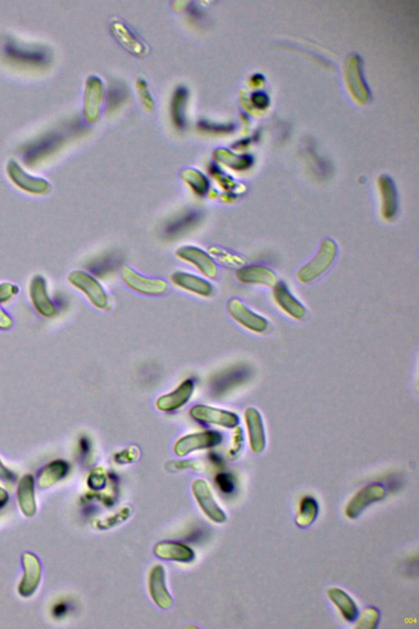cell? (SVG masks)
Masks as SVG:
<instances>
[{
    "instance_id": "34",
    "label": "cell",
    "mask_w": 419,
    "mask_h": 629,
    "mask_svg": "<svg viewBox=\"0 0 419 629\" xmlns=\"http://www.w3.org/2000/svg\"><path fill=\"white\" fill-rule=\"evenodd\" d=\"M67 612H68V605L61 603V604H58V605H55L54 610H53V614L55 617H62L64 616L65 614L67 613Z\"/></svg>"
},
{
    "instance_id": "24",
    "label": "cell",
    "mask_w": 419,
    "mask_h": 629,
    "mask_svg": "<svg viewBox=\"0 0 419 629\" xmlns=\"http://www.w3.org/2000/svg\"><path fill=\"white\" fill-rule=\"evenodd\" d=\"M329 596L333 600V602L338 605L340 610H342L344 617H345L347 621H355L358 614L357 608L355 603H354L353 600L349 598L348 595L343 593L341 590L332 589L329 591Z\"/></svg>"
},
{
    "instance_id": "17",
    "label": "cell",
    "mask_w": 419,
    "mask_h": 629,
    "mask_svg": "<svg viewBox=\"0 0 419 629\" xmlns=\"http://www.w3.org/2000/svg\"><path fill=\"white\" fill-rule=\"evenodd\" d=\"M171 281L175 286L183 290L196 293L200 296H211L213 293V287L211 284L194 274L176 272L172 274Z\"/></svg>"
},
{
    "instance_id": "7",
    "label": "cell",
    "mask_w": 419,
    "mask_h": 629,
    "mask_svg": "<svg viewBox=\"0 0 419 629\" xmlns=\"http://www.w3.org/2000/svg\"><path fill=\"white\" fill-rule=\"evenodd\" d=\"M32 304L38 313L46 318H52L57 314V307L50 300L45 279L40 276L32 278L29 287Z\"/></svg>"
},
{
    "instance_id": "22",
    "label": "cell",
    "mask_w": 419,
    "mask_h": 629,
    "mask_svg": "<svg viewBox=\"0 0 419 629\" xmlns=\"http://www.w3.org/2000/svg\"><path fill=\"white\" fill-rule=\"evenodd\" d=\"M237 277L244 283H259L271 286L276 282V276L267 268L246 267L237 272Z\"/></svg>"
},
{
    "instance_id": "20",
    "label": "cell",
    "mask_w": 419,
    "mask_h": 629,
    "mask_svg": "<svg viewBox=\"0 0 419 629\" xmlns=\"http://www.w3.org/2000/svg\"><path fill=\"white\" fill-rule=\"evenodd\" d=\"M69 472V465L63 460H55L40 470L38 486L40 488H49L62 481Z\"/></svg>"
},
{
    "instance_id": "29",
    "label": "cell",
    "mask_w": 419,
    "mask_h": 629,
    "mask_svg": "<svg viewBox=\"0 0 419 629\" xmlns=\"http://www.w3.org/2000/svg\"><path fill=\"white\" fill-rule=\"evenodd\" d=\"M216 481L219 488H220L223 492L231 493L234 491L235 483L230 474H220L216 477Z\"/></svg>"
},
{
    "instance_id": "2",
    "label": "cell",
    "mask_w": 419,
    "mask_h": 629,
    "mask_svg": "<svg viewBox=\"0 0 419 629\" xmlns=\"http://www.w3.org/2000/svg\"><path fill=\"white\" fill-rule=\"evenodd\" d=\"M9 179L18 189L34 195H45L50 192L51 185L47 180L28 174L15 161H10L7 166Z\"/></svg>"
},
{
    "instance_id": "33",
    "label": "cell",
    "mask_w": 419,
    "mask_h": 629,
    "mask_svg": "<svg viewBox=\"0 0 419 629\" xmlns=\"http://www.w3.org/2000/svg\"><path fill=\"white\" fill-rule=\"evenodd\" d=\"M79 447H80L81 454L83 456H86L90 453V442L87 439V437H81L80 442H79Z\"/></svg>"
},
{
    "instance_id": "11",
    "label": "cell",
    "mask_w": 419,
    "mask_h": 629,
    "mask_svg": "<svg viewBox=\"0 0 419 629\" xmlns=\"http://www.w3.org/2000/svg\"><path fill=\"white\" fill-rule=\"evenodd\" d=\"M63 138V133L58 132L50 133L47 137L42 138L26 151V162L33 166L45 160L61 146Z\"/></svg>"
},
{
    "instance_id": "16",
    "label": "cell",
    "mask_w": 419,
    "mask_h": 629,
    "mask_svg": "<svg viewBox=\"0 0 419 629\" xmlns=\"http://www.w3.org/2000/svg\"><path fill=\"white\" fill-rule=\"evenodd\" d=\"M149 589L152 600L163 609H168L171 607L172 599L166 588L164 570L161 566L152 568L149 580Z\"/></svg>"
},
{
    "instance_id": "32",
    "label": "cell",
    "mask_w": 419,
    "mask_h": 629,
    "mask_svg": "<svg viewBox=\"0 0 419 629\" xmlns=\"http://www.w3.org/2000/svg\"><path fill=\"white\" fill-rule=\"evenodd\" d=\"M13 321L11 316L0 306V329L7 330L12 327Z\"/></svg>"
},
{
    "instance_id": "26",
    "label": "cell",
    "mask_w": 419,
    "mask_h": 629,
    "mask_svg": "<svg viewBox=\"0 0 419 629\" xmlns=\"http://www.w3.org/2000/svg\"><path fill=\"white\" fill-rule=\"evenodd\" d=\"M317 513L318 506L315 501L310 497H306L302 502L300 515L297 517L298 525L302 526V527L309 525L315 519Z\"/></svg>"
},
{
    "instance_id": "3",
    "label": "cell",
    "mask_w": 419,
    "mask_h": 629,
    "mask_svg": "<svg viewBox=\"0 0 419 629\" xmlns=\"http://www.w3.org/2000/svg\"><path fill=\"white\" fill-rule=\"evenodd\" d=\"M120 278L132 290L144 295H161L168 288V286L162 279L143 277L129 267L122 268Z\"/></svg>"
},
{
    "instance_id": "27",
    "label": "cell",
    "mask_w": 419,
    "mask_h": 629,
    "mask_svg": "<svg viewBox=\"0 0 419 629\" xmlns=\"http://www.w3.org/2000/svg\"><path fill=\"white\" fill-rule=\"evenodd\" d=\"M186 97H187V91H186L184 88H180L179 90L175 92L173 104H172V111H173L172 113H173L175 123L179 127H182L184 124L183 109Z\"/></svg>"
},
{
    "instance_id": "14",
    "label": "cell",
    "mask_w": 419,
    "mask_h": 629,
    "mask_svg": "<svg viewBox=\"0 0 419 629\" xmlns=\"http://www.w3.org/2000/svg\"><path fill=\"white\" fill-rule=\"evenodd\" d=\"M123 256L118 251H110L93 259L87 268L95 277L104 278L122 267Z\"/></svg>"
},
{
    "instance_id": "35",
    "label": "cell",
    "mask_w": 419,
    "mask_h": 629,
    "mask_svg": "<svg viewBox=\"0 0 419 629\" xmlns=\"http://www.w3.org/2000/svg\"><path fill=\"white\" fill-rule=\"evenodd\" d=\"M8 501V494L6 491L3 490L2 488H0V507L6 505V503Z\"/></svg>"
},
{
    "instance_id": "9",
    "label": "cell",
    "mask_w": 419,
    "mask_h": 629,
    "mask_svg": "<svg viewBox=\"0 0 419 629\" xmlns=\"http://www.w3.org/2000/svg\"><path fill=\"white\" fill-rule=\"evenodd\" d=\"M189 414L191 417L198 422L212 424V425L223 427H235L239 422V419L235 414L204 406V405H197L191 408Z\"/></svg>"
},
{
    "instance_id": "21",
    "label": "cell",
    "mask_w": 419,
    "mask_h": 629,
    "mask_svg": "<svg viewBox=\"0 0 419 629\" xmlns=\"http://www.w3.org/2000/svg\"><path fill=\"white\" fill-rule=\"evenodd\" d=\"M156 555L164 560L189 562L194 558L192 550L183 544L176 543H158L155 550Z\"/></svg>"
},
{
    "instance_id": "25",
    "label": "cell",
    "mask_w": 419,
    "mask_h": 629,
    "mask_svg": "<svg viewBox=\"0 0 419 629\" xmlns=\"http://www.w3.org/2000/svg\"><path fill=\"white\" fill-rule=\"evenodd\" d=\"M381 192H383L384 199V216L386 219H393L397 209V195H395V189L392 185L386 183L381 185Z\"/></svg>"
},
{
    "instance_id": "19",
    "label": "cell",
    "mask_w": 419,
    "mask_h": 629,
    "mask_svg": "<svg viewBox=\"0 0 419 629\" xmlns=\"http://www.w3.org/2000/svg\"><path fill=\"white\" fill-rule=\"evenodd\" d=\"M34 484L32 475L26 474L22 478L17 488L18 503L22 513L28 517L33 516L36 512Z\"/></svg>"
},
{
    "instance_id": "10",
    "label": "cell",
    "mask_w": 419,
    "mask_h": 629,
    "mask_svg": "<svg viewBox=\"0 0 419 629\" xmlns=\"http://www.w3.org/2000/svg\"><path fill=\"white\" fill-rule=\"evenodd\" d=\"M178 258L193 264L205 277L215 278L218 274L217 265L214 260L202 249L195 247H183L176 251Z\"/></svg>"
},
{
    "instance_id": "18",
    "label": "cell",
    "mask_w": 419,
    "mask_h": 629,
    "mask_svg": "<svg viewBox=\"0 0 419 629\" xmlns=\"http://www.w3.org/2000/svg\"><path fill=\"white\" fill-rule=\"evenodd\" d=\"M384 496L385 492L381 487L371 486L365 488L353 498L347 508V515L351 519L355 518L370 503L379 501Z\"/></svg>"
},
{
    "instance_id": "30",
    "label": "cell",
    "mask_w": 419,
    "mask_h": 629,
    "mask_svg": "<svg viewBox=\"0 0 419 629\" xmlns=\"http://www.w3.org/2000/svg\"><path fill=\"white\" fill-rule=\"evenodd\" d=\"M0 481L9 488H12L16 481L15 474L3 464L1 459H0Z\"/></svg>"
},
{
    "instance_id": "15",
    "label": "cell",
    "mask_w": 419,
    "mask_h": 629,
    "mask_svg": "<svg viewBox=\"0 0 419 629\" xmlns=\"http://www.w3.org/2000/svg\"><path fill=\"white\" fill-rule=\"evenodd\" d=\"M202 215L198 211H191L180 214L167 224L164 229V235L167 239H175L192 230L201 221Z\"/></svg>"
},
{
    "instance_id": "8",
    "label": "cell",
    "mask_w": 419,
    "mask_h": 629,
    "mask_svg": "<svg viewBox=\"0 0 419 629\" xmlns=\"http://www.w3.org/2000/svg\"><path fill=\"white\" fill-rule=\"evenodd\" d=\"M22 565L24 575L18 587V591L23 598H29L35 593L40 582V562L34 554L26 552L22 556Z\"/></svg>"
},
{
    "instance_id": "5",
    "label": "cell",
    "mask_w": 419,
    "mask_h": 629,
    "mask_svg": "<svg viewBox=\"0 0 419 629\" xmlns=\"http://www.w3.org/2000/svg\"><path fill=\"white\" fill-rule=\"evenodd\" d=\"M4 54L13 61L31 66H40L49 60V54L45 49L22 45L14 40H8L4 45Z\"/></svg>"
},
{
    "instance_id": "1",
    "label": "cell",
    "mask_w": 419,
    "mask_h": 629,
    "mask_svg": "<svg viewBox=\"0 0 419 629\" xmlns=\"http://www.w3.org/2000/svg\"><path fill=\"white\" fill-rule=\"evenodd\" d=\"M68 281L77 290L85 293L91 304L99 309H105L109 305V297L99 281L88 273L74 271L70 273Z\"/></svg>"
},
{
    "instance_id": "13",
    "label": "cell",
    "mask_w": 419,
    "mask_h": 629,
    "mask_svg": "<svg viewBox=\"0 0 419 629\" xmlns=\"http://www.w3.org/2000/svg\"><path fill=\"white\" fill-rule=\"evenodd\" d=\"M193 490L200 506L202 507L205 514L209 519L217 522V523H221V522L226 520V515L223 514L221 508L217 506L215 500L213 499L212 493L206 482L203 481H195L193 486Z\"/></svg>"
},
{
    "instance_id": "23",
    "label": "cell",
    "mask_w": 419,
    "mask_h": 629,
    "mask_svg": "<svg viewBox=\"0 0 419 629\" xmlns=\"http://www.w3.org/2000/svg\"><path fill=\"white\" fill-rule=\"evenodd\" d=\"M228 310L230 315L239 323L250 329H257L258 318L254 314L246 309L242 302L237 300H232L228 304Z\"/></svg>"
},
{
    "instance_id": "6",
    "label": "cell",
    "mask_w": 419,
    "mask_h": 629,
    "mask_svg": "<svg viewBox=\"0 0 419 629\" xmlns=\"http://www.w3.org/2000/svg\"><path fill=\"white\" fill-rule=\"evenodd\" d=\"M222 436L218 432L206 431L193 433L182 437L176 442L175 453L177 456H184L192 453V451L209 449L220 444Z\"/></svg>"
},
{
    "instance_id": "4",
    "label": "cell",
    "mask_w": 419,
    "mask_h": 629,
    "mask_svg": "<svg viewBox=\"0 0 419 629\" xmlns=\"http://www.w3.org/2000/svg\"><path fill=\"white\" fill-rule=\"evenodd\" d=\"M336 253L337 248L333 242L325 240L320 247L318 254L298 273V278L302 282H310L319 277L333 263Z\"/></svg>"
},
{
    "instance_id": "12",
    "label": "cell",
    "mask_w": 419,
    "mask_h": 629,
    "mask_svg": "<svg viewBox=\"0 0 419 629\" xmlns=\"http://www.w3.org/2000/svg\"><path fill=\"white\" fill-rule=\"evenodd\" d=\"M194 390V384L192 380H187L183 382L178 388L171 394L161 396L157 399L156 406L161 412H172L184 406L191 397Z\"/></svg>"
},
{
    "instance_id": "31",
    "label": "cell",
    "mask_w": 419,
    "mask_h": 629,
    "mask_svg": "<svg viewBox=\"0 0 419 629\" xmlns=\"http://www.w3.org/2000/svg\"><path fill=\"white\" fill-rule=\"evenodd\" d=\"M88 483L91 488L95 489V490L104 488L106 484L104 475L100 472H97V470H95V472L91 473L90 477H88Z\"/></svg>"
},
{
    "instance_id": "28",
    "label": "cell",
    "mask_w": 419,
    "mask_h": 629,
    "mask_svg": "<svg viewBox=\"0 0 419 629\" xmlns=\"http://www.w3.org/2000/svg\"><path fill=\"white\" fill-rule=\"evenodd\" d=\"M19 293V288L11 283L0 284V304L10 302Z\"/></svg>"
},
{
    "instance_id": "36",
    "label": "cell",
    "mask_w": 419,
    "mask_h": 629,
    "mask_svg": "<svg viewBox=\"0 0 419 629\" xmlns=\"http://www.w3.org/2000/svg\"><path fill=\"white\" fill-rule=\"evenodd\" d=\"M211 460H212V461H214V463H216V461H217V463H221V458H219V456L216 455V454H215V453H212V454L211 455Z\"/></svg>"
}]
</instances>
